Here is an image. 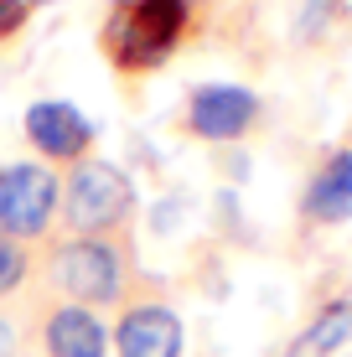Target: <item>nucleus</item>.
Masks as SVG:
<instances>
[{"mask_svg": "<svg viewBox=\"0 0 352 357\" xmlns=\"http://www.w3.org/2000/svg\"><path fill=\"white\" fill-rule=\"evenodd\" d=\"M181 31H187V0H119L104 26V52L114 57V68L145 73L176 52Z\"/></svg>", "mask_w": 352, "mask_h": 357, "instance_id": "f257e3e1", "label": "nucleus"}, {"mask_svg": "<svg viewBox=\"0 0 352 357\" xmlns=\"http://www.w3.org/2000/svg\"><path fill=\"white\" fill-rule=\"evenodd\" d=\"M135 213V181L114 161H78L63 187V218L78 228V238H104V233L125 228Z\"/></svg>", "mask_w": 352, "mask_h": 357, "instance_id": "f03ea898", "label": "nucleus"}, {"mask_svg": "<svg viewBox=\"0 0 352 357\" xmlns=\"http://www.w3.org/2000/svg\"><path fill=\"white\" fill-rule=\"evenodd\" d=\"M47 269L72 305H114L125 295V249L114 238H68L52 249Z\"/></svg>", "mask_w": 352, "mask_h": 357, "instance_id": "7ed1b4c3", "label": "nucleus"}, {"mask_svg": "<svg viewBox=\"0 0 352 357\" xmlns=\"http://www.w3.org/2000/svg\"><path fill=\"white\" fill-rule=\"evenodd\" d=\"M57 176L36 161H21L6 171V192H0V233L6 238H42L57 213Z\"/></svg>", "mask_w": 352, "mask_h": 357, "instance_id": "20e7f679", "label": "nucleus"}, {"mask_svg": "<svg viewBox=\"0 0 352 357\" xmlns=\"http://www.w3.org/2000/svg\"><path fill=\"white\" fill-rule=\"evenodd\" d=\"M259 119V98L244 83H202L187 98V125L202 140H238Z\"/></svg>", "mask_w": 352, "mask_h": 357, "instance_id": "39448f33", "label": "nucleus"}, {"mask_svg": "<svg viewBox=\"0 0 352 357\" xmlns=\"http://www.w3.org/2000/svg\"><path fill=\"white\" fill-rule=\"evenodd\" d=\"M26 135L42 155L52 161H83V151L93 145V125L78 104L68 98H42V104L26 109Z\"/></svg>", "mask_w": 352, "mask_h": 357, "instance_id": "423d86ee", "label": "nucleus"}, {"mask_svg": "<svg viewBox=\"0 0 352 357\" xmlns=\"http://www.w3.org/2000/svg\"><path fill=\"white\" fill-rule=\"evenodd\" d=\"M181 316L171 311V305H130L125 316H119L114 326V347L119 357H181Z\"/></svg>", "mask_w": 352, "mask_h": 357, "instance_id": "0eeeda50", "label": "nucleus"}, {"mask_svg": "<svg viewBox=\"0 0 352 357\" xmlns=\"http://www.w3.org/2000/svg\"><path fill=\"white\" fill-rule=\"evenodd\" d=\"M300 213L311 223H347L352 218V151H332L321 161V171L300 197Z\"/></svg>", "mask_w": 352, "mask_h": 357, "instance_id": "6e6552de", "label": "nucleus"}, {"mask_svg": "<svg viewBox=\"0 0 352 357\" xmlns=\"http://www.w3.org/2000/svg\"><path fill=\"white\" fill-rule=\"evenodd\" d=\"M47 352L52 357H104L109 352V331L104 321L89 311V305H57L52 316H47Z\"/></svg>", "mask_w": 352, "mask_h": 357, "instance_id": "1a4fd4ad", "label": "nucleus"}, {"mask_svg": "<svg viewBox=\"0 0 352 357\" xmlns=\"http://www.w3.org/2000/svg\"><path fill=\"white\" fill-rule=\"evenodd\" d=\"M352 347V301H332L311 316V326L285 347V357H337Z\"/></svg>", "mask_w": 352, "mask_h": 357, "instance_id": "9d476101", "label": "nucleus"}, {"mask_svg": "<svg viewBox=\"0 0 352 357\" xmlns=\"http://www.w3.org/2000/svg\"><path fill=\"white\" fill-rule=\"evenodd\" d=\"M21 280H26V249H21V238L0 233V295H10Z\"/></svg>", "mask_w": 352, "mask_h": 357, "instance_id": "9b49d317", "label": "nucleus"}, {"mask_svg": "<svg viewBox=\"0 0 352 357\" xmlns=\"http://www.w3.org/2000/svg\"><path fill=\"white\" fill-rule=\"evenodd\" d=\"M337 6H342V0H306V6H300V36H316V31H326V21L337 16Z\"/></svg>", "mask_w": 352, "mask_h": 357, "instance_id": "f8f14e48", "label": "nucleus"}, {"mask_svg": "<svg viewBox=\"0 0 352 357\" xmlns=\"http://www.w3.org/2000/svg\"><path fill=\"white\" fill-rule=\"evenodd\" d=\"M26 6L31 0H0V36H10L21 21H26Z\"/></svg>", "mask_w": 352, "mask_h": 357, "instance_id": "ddd939ff", "label": "nucleus"}, {"mask_svg": "<svg viewBox=\"0 0 352 357\" xmlns=\"http://www.w3.org/2000/svg\"><path fill=\"white\" fill-rule=\"evenodd\" d=\"M0 357H10V326H6V316H0Z\"/></svg>", "mask_w": 352, "mask_h": 357, "instance_id": "4468645a", "label": "nucleus"}, {"mask_svg": "<svg viewBox=\"0 0 352 357\" xmlns=\"http://www.w3.org/2000/svg\"><path fill=\"white\" fill-rule=\"evenodd\" d=\"M0 192H6V171H0Z\"/></svg>", "mask_w": 352, "mask_h": 357, "instance_id": "2eb2a0df", "label": "nucleus"}]
</instances>
